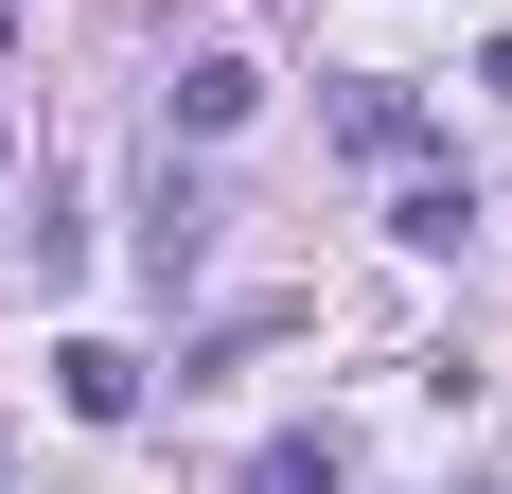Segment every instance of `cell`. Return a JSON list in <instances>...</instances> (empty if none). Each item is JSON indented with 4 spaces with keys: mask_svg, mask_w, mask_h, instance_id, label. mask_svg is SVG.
Here are the masks:
<instances>
[{
    "mask_svg": "<svg viewBox=\"0 0 512 494\" xmlns=\"http://www.w3.org/2000/svg\"><path fill=\"white\" fill-rule=\"evenodd\" d=\"M53 406H71V424H142V353H124V336H71V353H53Z\"/></svg>",
    "mask_w": 512,
    "mask_h": 494,
    "instance_id": "1",
    "label": "cell"
},
{
    "mask_svg": "<svg viewBox=\"0 0 512 494\" xmlns=\"http://www.w3.org/2000/svg\"><path fill=\"white\" fill-rule=\"evenodd\" d=\"M248 106H265V71H248V53H177V142H230Z\"/></svg>",
    "mask_w": 512,
    "mask_h": 494,
    "instance_id": "2",
    "label": "cell"
},
{
    "mask_svg": "<svg viewBox=\"0 0 512 494\" xmlns=\"http://www.w3.org/2000/svg\"><path fill=\"white\" fill-rule=\"evenodd\" d=\"M248 494H354V442H336V424H301V442L248 459Z\"/></svg>",
    "mask_w": 512,
    "mask_h": 494,
    "instance_id": "3",
    "label": "cell"
},
{
    "mask_svg": "<svg viewBox=\"0 0 512 494\" xmlns=\"http://www.w3.org/2000/svg\"><path fill=\"white\" fill-rule=\"evenodd\" d=\"M336 142L354 159H424V106L407 89H336Z\"/></svg>",
    "mask_w": 512,
    "mask_h": 494,
    "instance_id": "4",
    "label": "cell"
},
{
    "mask_svg": "<svg viewBox=\"0 0 512 494\" xmlns=\"http://www.w3.org/2000/svg\"><path fill=\"white\" fill-rule=\"evenodd\" d=\"M477 230V177H407V212H389V247H460Z\"/></svg>",
    "mask_w": 512,
    "mask_h": 494,
    "instance_id": "5",
    "label": "cell"
},
{
    "mask_svg": "<svg viewBox=\"0 0 512 494\" xmlns=\"http://www.w3.org/2000/svg\"><path fill=\"white\" fill-rule=\"evenodd\" d=\"M477 89H495V106H512V36H495V53H477Z\"/></svg>",
    "mask_w": 512,
    "mask_h": 494,
    "instance_id": "6",
    "label": "cell"
},
{
    "mask_svg": "<svg viewBox=\"0 0 512 494\" xmlns=\"http://www.w3.org/2000/svg\"><path fill=\"white\" fill-rule=\"evenodd\" d=\"M0 159H18V142H0Z\"/></svg>",
    "mask_w": 512,
    "mask_h": 494,
    "instance_id": "7",
    "label": "cell"
}]
</instances>
